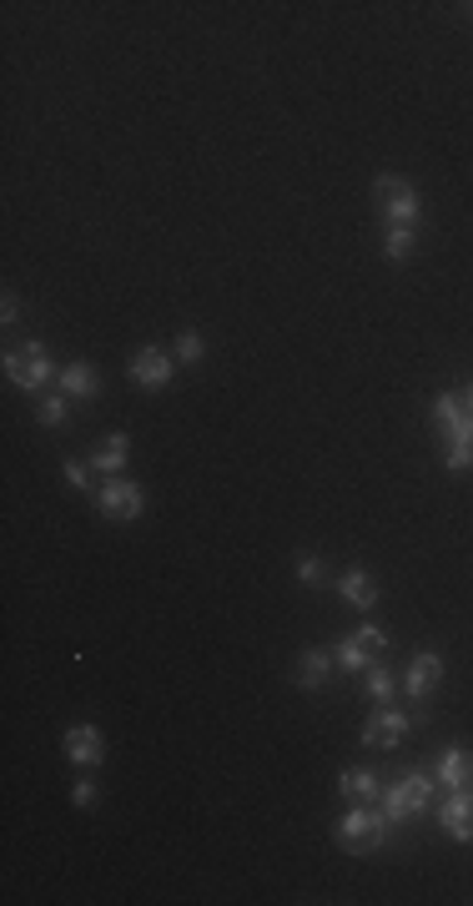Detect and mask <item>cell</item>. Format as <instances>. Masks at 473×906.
<instances>
[{"label":"cell","mask_w":473,"mask_h":906,"mask_svg":"<svg viewBox=\"0 0 473 906\" xmlns=\"http://www.w3.org/2000/svg\"><path fill=\"white\" fill-rule=\"evenodd\" d=\"M433 428L443 434V469L449 474H469L473 469V414L463 408L459 388L433 398Z\"/></svg>","instance_id":"cell-1"},{"label":"cell","mask_w":473,"mask_h":906,"mask_svg":"<svg viewBox=\"0 0 473 906\" xmlns=\"http://www.w3.org/2000/svg\"><path fill=\"white\" fill-rule=\"evenodd\" d=\"M332 836H338V846H342V852H352V856L383 852V846H388V816H383V806H373V801H348V811L338 816Z\"/></svg>","instance_id":"cell-2"},{"label":"cell","mask_w":473,"mask_h":906,"mask_svg":"<svg viewBox=\"0 0 473 906\" xmlns=\"http://www.w3.org/2000/svg\"><path fill=\"white\" fill-rule=\"evenodd\" d=\"M0 373L21 388V394H35L41 398L45 388H51V378H61V368H55L51 348L45 343H21V348H6V358H0Z\"/></svg>","instance_id":"cell-3"},{"label":"cell","mask_w":473,"mask_h":906,"mask_svg":"<svg viewBox=\"0 0 473 906\" xmlns=\"http://www.w3.org/2000/svg\"><path fill=\"white\" fill-rule=\"evenodd\" d=\"M383 816L388 821H419L429 816L433 806V775L429 771H408L403 781H393V786H383Z\"/></svg>","instance_id":"cell-4"},{"label":"cell","mask_w":473,"mask_h":906,"mask_svg":"<svg viewBox=\"0 0 473 906\" xmlns=\"http://www.w3.org/2000/svg\"><path fill=\"white\" fill-rule=\"evenodd\" d=\"M91 503L101 509V519L132 525V519H142V513H146V483H142V479H126V474H116V479H101L96 493H91Z\"/></svg>","instance_id":"cell-5"},{"label":"cell","mask_w":473,"mask_h":906,"mask_svg":"<svg viewBox=\"0 0 473 906\" xmlns=\"http://www.w3.org/2000/svg\"><path fill=\"white\" fill-rule=\"evenodd\" d=\"M373 197H378V212H383V227H419V192H413V182H403V176L393 172H378L373 176Z\"/></svg>","instance_id":"cell-6"},{"label":"cell","mask_w":473,"mask_h":906,"mask_svg":"<svg viewBox=\"0 0 473 906\" xmlns=\"http://www.w3.org/2000/svg\"><path fill=\"white\" fill-rule=\"evenodd\" d=\"M419 721H429V710H423V705L413 710V715H408V710H398V705H378L373 715L363 721V735H358V741H363L368 751H398V745H403V735L413 731Z\"/></svg>","instance_id":"cell-7"},{"label":"cell","mask_w":473,"mask_h":906,"mask_svg":"<svg viewBox=\"0 0 473 906\" xmlns=\"http://www.w3.org/2000/svg\"><path fill=\"white\" fill-rule=\"evenodd\" d=\"M126 378H132V388H142V394H162V388H172V378H176V358L162 348V343H142V348L132 353V363H126Z\"/></svg>","instance_id":"cell-8"},{"label":"cell","mask_w":473,"mask_h":906,"mask_svg":"<svg viewBox=\"0 0 473 906\" xmlns=\"http://www.w3.org/2000/svg\"><path fill=\"white\" fill-rule=\"evenodd\" d=\"M61 755H66L76 771H101L106 761V735H101L96 721H76L61 731Z\"/></svg>","instance_id":"cell-9"},{"label":"cell","mask_w":473,"mask_h":906,"mask_svg":"<svg viewBox=\"0 0 473 906\" xmlns=\"http://www.w3.org/2000/svg\"><path fill=\"white\" fill-rule=\"evenodd\" d=\"M439 680H443V655H439V650H419V655L408 660L403 695L413 700V705H429V695L439 690Z\"/></svg>","instance_id":"cell-10"},{"label":"cell","mask_w":473,"mask_h":906,"mask_svg":"<svg viewBox=\"0 0 473 906\" xmlns=\"http://www.w3.org/2000/svg\"><path fill=\"white\" fill-rule=\"evenodd\" d=\"M439 826H443V836H453V841H473V786H463V791H443V801H439Z\"/></svg>","instance_id":"cell-11"},{"label":"cell","mask_w":473,"mask_h":906,"mask_svg":"<svg viewBox=\"0 0 473 906\" xmlns=\"http://www.w3.org/2000/svg\"><path fill=\"white\" fill-rule=\"evenodd\" d=\"M126 459H132V434L116 428V434H106L96 448H91L86 464L101 474V479H116V474H126Z\"/></svg>","instance_id":"cell-12"},{"label":"cell","mask_w":473,"mask_h":906,"mask_svg":"<svg viewBox=\"0 0 473 906\" xmlns=\"http://www.w3.org/2000/svg\"><path fill=\"white\" fill-rule=\"evenodd\" d=\"M332 670H338V660H332V650H322V644H308V650H298V660H292V680H298L302 690H322L332 680Z\"/></svg>","instance_id":"cell-13"},{"label":"cell","mask_w":473,"mask_h":906,"mask_svg":"<svg viewBox=\"0 0 473 906\" xmlns=\"http://www.w3.org/2000/svg\"><path fill=\"white\" fill-rule=\"evenodd\" d=\"M473 781V755L463 745H449V751L433 761V786L439 791H463Z\"/></svg>","instance_id":"cell-14"},{"label":"cell","mask_w":473,"mask_h":906,"mask_svg":"<svg viewBox=\"0 0 473 906\" xmlns=\"http://www.w3.org/2000/svg\"><path fill=\"white\" fill-rule=\"evenodd\" d=\"M332 584H338V594L352 604V610H373V604H378V584H373V574H368L363 564H352V569H342V574H332Z\"/></svg>","instance_id":"cell-15"},{"label":"cell","mask_w":473,"mask_h":906,"mask_svg":"<svg viewBox=\"0 0 473 906\" xmlns=\"http://www.w3.org/2000/svg\"><path fill=\"white\" fill-rule=\"evenodd\" d=\"M55 388H61L66 398H96V394H101V373H96V363L71 358L66 368H61V378H55Z\"/></svg>","instance_id":"cell-16"},{"label":"cell","mask_w":473,"mask_h":906,"mask_svg":"<svg viewBox=\"0 0 473 906\" xmlns=\"http://www.w3.org/2000/svg\"><path fill=\"white\" fill-rule=\"evenodd\" d=\"M338 791H342V801H378L383 796V781H378V771H368V765H348V771L338 775Z\"/></svg>","instance_id":"cell-17"},{"label":"cell","mask_w":473,"mask_h":906,"mask_svg":"<svg viewBox=\"0 0 473 906\" xmlns=\"http://www.w3.org/2000/svg\"><path fill=\"white\" fill-rule=\"evenodd\" d=\"M363 695L373 700V705H393L398 700V675L383 665V660H373V665L363 670Z\"/></svg>","instance_id":"cell-18"},{"label":"cell","mask_w":473,"mask_h":906,"mask_svg":"<svg viewBox=\"0 0 473 906\" xmlns=\"http://www.w3.org/2000/svg\"><path fill=\"white\" fill-rule=\"evenodd\" d=\"M419 247V227H383V257L388 263H408Z\"/></svg>","instance_id":"cell-19"},{"label":"cell","mask_w":473,"mask_h":906,"mask_svg":"<svg viewBox=\"0 0 473 906\" xmlns=\"http://www.w3.org/2000/svg\"><path fill=\"white\" fill-rule=\"evenodd\" d=\"M332 660H338V670H348V675H363V670L373 665V655H368V650L352 640V634H342V640L332 644Z\"/></svg>","instance_id":"cell-20"},{"label":"cell","mask_w":473,"mask_h":906,"mask_svg":"<svg viewBox=\"0 0 473 906\" xmlns=\"http://www.w3.org/2000/svg\"><path fill=\"white\" fill-rule=\"evenodd\" d=\"M66 414H71V398L61 394V388H55V394H41V404H35V424L41 428H61Z\"/></svg>","instance_id":"cell-21"},{"label":"cell","mask_w":473,"mask_h":906,"mask_svg":"<svg viewBox=\"0 0 473 906\" xmlns=\"http://www.w3.org/2000/svg\"><path fill=\"white\" fill-rule=\"evenodd\" d=\"M292 579H298L302 590H322L332 574H328V564H322L318 554H298V564H292Z\"/></svg>","instance_id":"cell-22"},{"label":"cell","mask_w":473,"mask_h":906,"mask_svg":"<svg viewBox=\"0 0 473 906\" xmlns=\"http://www.w3.org/2000/svg\"><path fill=\"white\" fill-rule=\"evenodd\" d=\"M172 358H176V363H187V368H197V363L207 358V343H202V333H197V328H182V333H176Z\"/></svg>","instance_id":"cell-23"},{"label":"cell","mask_w":473,"mask_h":906,"mask_svg":"<svg viewBox=\"0 0 473 906\" xmlns=\"http://www.w3.org/2000/svg\"><path fill=\"white\" fill-rule=\"evenodd\" d=\"M91 474H96V469H91V464H81V459H66V464H61V479H66L71 493H96Z\"/></svg>","instance_id":"cell-24"},{"label":"cell","mask_w":473,"mask_h":906,"mask_svg":"<svg viewBox=\"0 0 473 906\" xmlns=\"http://www.w3.org/2000/svg\"><path fill=\"white\" fill-rule=\"evenodd\" d=\"M352 640H358V644H363V650H368V655H383V650H388V644H393V640H388V630H378V624H358V630H352Z\"/></svg>","instance_id":"cell-25"},{"label":"cell","mask_w":473,"mask_h":906,"mask_svg":"<svg viewBox=\"0 0 473 906\" xmlns=\"http://www.w3.org/2000/svg\"><path fill=\"white\" fill-rule=\"evenodd\" d=\"M21 323V297L6 287V297H0V328H16Z\"/></svg>","instance_id":"cell-26"},{"label":"cell","mask_w":473,"mask_h":906,"mask_svg":"<svg viewBox=\"0 0 473 906\" xmlns=\"http://www.w3.org/2000/svg\"><path fill=\"white\" fill-rule=\"evenodd\" d=\"M71 806H76V811L96 806V781H76V786H71Z\"/></svg>","instance_id":"cell-27"},{"label":"cell","mask_w":473,"mask_h":906,"mask_svg":"<svg viewBox=\"0 0 473 906\" xmlns=\"http://www.w3.org/2000/svg\"><path fill=\"white\" fill-rule=\"evenodd\" d=\"M459 398H463V408H469V414H473V383H463V388H459Z\"/></svg>","instance_id":"cell-28"},{"label":"cell","mask_w":473,"mask_h":906,"mask_svg":"<svg viewBox=\"0 0 473 906\" xmlns=\"http://www.w3.org/2000/svg\"><path fill=\"white\" fill-rule=\"evenodd\" d=\"M469 786H473V781H469Z\"/></svg>","instance_id":"cell-29"}]
</instances>
